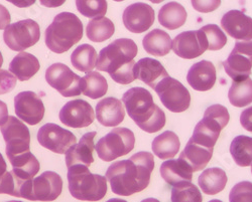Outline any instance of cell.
<instances>
[{
  "label": "cell",
  "instance_id": "c3c4849f",
  "mask_svg": "<svg viewBox=\"0 0 252 202\" xmlns=\"http://www.w3.org/2000/svg\"><path fill=\"white\" fill-rule=\"evenodd\" d=\"M6 172H7V165L3 156L1 155V153H0V186H1V183L4 179Z\"/></svg>",
  "mask_w": 252,
  "mask_h": 202
},
{
  "label": "cell",
  "instance_id": "9f6ffc18",
  "mask_svg": "<svg viewBox=\"0 0 252 202\" xmlns=\"http://www.w3.org/2000/svg\"><path fill=\"white\" fill-rule=\"evenodd\" d=\"M113 1H116V2H120V1H124V0H113Z\"/></svg>",
  "mask_w": 252,
  "mask_h": 202
},
{
  "label": "cell",
  "instance_id": "f6af8a7d",
  "mask_svg": "<svg viewBox=\"0 0 252 202\" xmlns=\"http://www.w3.org/2000/svg\"><path fill=\"white\" fill-rule=\"evenodd\" d=\"M8 109H7V105L0 101V126H2L8 119Z\"/></svg>",
  "mask_w": 252,
  "mask_h": 202
},
{
  "label": "cell",
  "instance_id": "60d3db41",
  "mask_svg": "<svg viewBox=\"0 0 252 202\" xmlns=\"http://www.w3.org/2000/svg\"><path fill=\"white\" fill-rule=\"evenodd\" d=\"M16 86V77L8 71L0 70V95L11 92Z\"/></svg>",
  "mask_w": 252,
  "mask_h": 202
},
{
  "label": "cell",
  "instance_id": "d590c367",
  "mask_svg": "<svg viewBox=\"0 0 252 202\" xmlns=\"http://www.w3.org/2000/svg\"><path fill=\"white\" fill-rule=\"evenodd\" d=\"M84 89L82 94L96 100L104 97L108 90V83L101 74L97 72H89L85 76L82 77Z\"/></svg>",
  "mask_w": 252,
  "mask_h": 202
},
{
  "label": "cell",
  "instance_id": "7a4b0ae2",
  "mask_svg": "<svg viewBox=\"0 0 252 202\" xmlns=\"http://www.w3.org/2000/svg\"><path fill=\"white\" fill-rule=\"evenodd\" d=\"M138 52V48L132 39L119 38L101 50L97 70L106 72L115 83L129 85L135 79L134 57Z\"/></svg>",
  "mask_w": 252,
  "mask_h": 202
},
{
  "label": "cell",
  "instance_id": "4dcf8cb0",
  "mask_svg": "<svg viewBox=\"0 0 252 202\" xmlns=\"http://www.w3.org/2000/svg\"><path fill=\"white\" fill-rule=\"evenodd\" d=\"M14 174L24 180H32L39 171V162L35 156L30 151L9 159Z\"/></svg>",
  "mask_w": 252,
  "mask_h": 202
},
{
  "label": "cell",
  "instance_id": "816d5d0a",
  "mask_svg": "<svg viewBox=\"0 0 252 202\" xmlns=\"http://www.w3.org/2000/svg\"><path fill=\"white\" fill-rule=\"evenodd\" d=\"M149 1H151V2H153V3L158 4V3H160V2L164 1V0H149Z\"/></svg>",
  "mask_w": 252,
  "mask_h": 202
},
{
  "label": "cell",
  "instance_id": "f35d334b",
  "mask_svg": "<svg viewBox=\"0 0 252 202\" xmlns=\"http://www.w3.org/2000/svg\"><path fill=\"white\" fill-rule=\"evenodd\" d=\"M207 39L209 50H222L227 44L226 34L216 25H208L200 28Z\"/></svg>",
  "mask_w": 252,
  "mask_h": 202
},
{
  "label": "cell",
  "instance_id": "f1b7e54d",
  "mask_svg": "<svg viewBox=\"0 0 252 202\" xmlns=\"http://www.w3.org/2000/svg\"><path fill=\"white\" fill-rule=\"evenodd\" d=\"M227 175L221 168L213 167L204 170L199 176L198 183L207 195H215L224 190L227 184Z\"/></svg>",
  "mask_w": 252,
  "mask_h": 202
},
{
  "label": "cell",
  "instance_id": "ba28073f",
  "mask_svg": "<svg viewBox=\"0 0 252 202\" xmlns=\"http://www.w3.org/2000/svg\"><path fill=\"white\" fill-rule=\"evenodd\" d=\"M154 90L162 105L173 113H183L190 107V92L178 79L170 76L161 79Z\"/></svg>",
  "mask_w": 252,
  "mask_h": 202
},
{
  "label": "cell",
  "instance_id": "8fae6325",
  "mask_svg": "<svg viewBox=\"0 0 252 202\" xmlns=\"http://www.w3.org/2000/svg\"><path fill=\"white\" fill-rule=\"evenodd\" d=\"M0 131L6 143L8 159L31 151V133L29 128L13 116H9L6 122L0 126Z\"/></svg>",
  "mask_w": 252,
  "mask_h": 202
},
{
  "label": "cell",
  "instance_id": "3957f363",
  "mask_svg": "<svg viewBox=\"0 0 252 202\" xmlns=\"http://www.w3.org/2000/svg\"><path fill=\"white\" fill-rule=\"evenodd\" d=\"M122 102L128 116L146 133H156L165 125L164 112L155 104L152 94L141 87L125 92Z\"/></svg>",
  "mask_w": 252,
  "mask_h": 202
},
{
  "label": "cell",
  "instance_id": "b9f144b4",
  "mask_svg": "<svg viewBox=\"0 0 252 202\" xmlns=\"http://www.w3.org/2000/svg\"><path fill=\"white\" fill-rule=\"evenodd\" d=\"M195 10L203 13L212 12L221 5V0H191Z\"/></svg>",
  "mask_w": 252,
  "mask_h": 202
},
{
  "label": "cell",
  "instance_id": "44dd1931",
  "mask_svg": "<svg viewBox=\"0 0 252 202\" xmlns=\"http://www.w3.org/2000/svg\"><path fill=\"white\" fill-rule=\"evenodd\" d=\"M159 172L165 182L174 187L184 183H191L193 179V169L180 158L165 161L161 164Z\"/></svg>",
  "mask_w": 252,
  "mask_h": 202
},
{
  "label": "cell",
  "instance_id": "ffe728a7",
  "mask_svg": "<svg viewBox=\"0 0 252 202\" xmlns=\"http://www.w3.org/2000/svg\"><path fill=\"white\" fill-rule=\"evenodd\" d=\"M216 69L208 60H201L193 65L187 75L189 85L198 92L211 90L216 83Z\"/></svg>",
  "mask_w": 252,
  "mask_h": 202
},
{
  "label": "cell",
  "instance_id": "277c9868",
  "mask_svg": "<svg viewBox=\"0 0 252 202\" xmlns=\"http://www.w3.org/2000/svg\"><path fill=\"white\" fill-rule=\"evenodd\" d=\"M83 37V24L71 12H61L46 29L45 40L49 50L55 53L68 51Z\"/></svg>",
  "mask_w": 252,
  "mask_h": 202
},
{
  "label": "cell",
  "instance_id": "db71d44e",
  "mask_svg": "<svg viewBox=\"0 0 252 202\" xmlns=\"http://www.w3.org/2000/svg\"><path fill=\"white\" fill-rule=\"evenodd\" d=\"M209 202H222V201L218 200V199H213V200H210Z\"/></svg>",
  "mask_w": 252,
  "mask_h": 202
},
{
  "label": "cell",
  "instance_id": "52a82bcc",
  "mask_svg": "<svg viewBox=\"0 0 252 202\" xmlns=\"http://www.w3.org/2000/svg\"><path fill=\"white\" fill-rule=\"evenodd\" d=\"M134 144L135 137L131 130L127 128H116L98 141L95 145V150L101 160L105 162H111L131 152Z\"/></svg>",
  "mask_w": 252,
  "mask_h": 202
},
{
  "label": "cell",
  "instance_id": "83f0119b",
  "mask_svg": "<svg viewBox=\"0 0 252 202\" xmlns=\"http://www.w3.org/2000/svg\"><path fill=\"white\" fill-rule=\"evenodd\" d=\"M180 146V139L173 131L161 133L154 139L152 144L154 154L162 160L174 158L178 154Z\"/></svg>",
  "mask_w": 252,
  "mask_h": 202
},
{
  "label": "cell",
  "instance_id": "8d00e7d4",
  "mask_svg": "<svg viewBox=\"0 0 252 202\" xmlns=\"http://www.w3.org/2000/svg\"><path fill=\"white\" fill-rule=\"evenodd\" d=\"M78 11L85 17H102L107 12L106 0H76Z\"/></svg>",
  "mask_w": 252,
  "mask_h": 202
},
{
  "label": "cell",
  "instance_id": "484cf974",
  "mask_svg": "<svg viewBox=\"0 0 252 202\" xmlns=\"http://www.w3.org/2000/svg\"><path fill=\"white\" fill-rule=\"evenodd\" d=\"M38 59L29 52H20L11 60L9 71L22 82L31 79L39 71Z\"/></svg>",
  "mask_w": 252,
  "mask_h": 202
},
{
  "label": "cell",
  "instance_id": "ac0fdd59",
  "mask_svg": "<svg viewBox=\"0 0 252 202\" xmlns=\"http://www.w3.org/2000/svg\"><path fill=\"white\" fill-rule=\"evenodd\" d=\"M222 28L237 42L252 40V18L240 10H230L221 19Z\"/></svg>",
  "mask_w": 252,
  "mask_h": 202
},
{
  "label": "cell",
  "instance_id": "ee69618b",
  "mask_svg": "<svg viewBox=\"0 0 252 202\" xmlns=\"http://www.w3.org/2000/svg\"><path fill=\"white\" fill-rule=\"evenodd\" d=\"M10 13L8 9L0 4V29H5L10 25Z\"/></svg>",
  "mask_w": 252,
  "mask_h": 202
},
{
  "label": "cell",
  "instance_id": "9c48e42d",
  "mask_svg": "<svg viewBox=\"0 0 252 202\" xmlns=\"http://www.w3.org/2000/svg\"><path fill=\"white\" fill-rule=\"evenodd\" d=\"M39 38V25L32 19L20 20L9 25L3 32L5 45L14 51H23L33 47Z\"/></svg>",
  "mask_w": 252,
  "mask_h": 202
},
{
  "label": "cell",
  "instance_id": "74e56055",
  "mask_svg": "<svg viewBox=\"0 0 252 202\" xmlns=\"http://www.w3.org/2000/svg\"><path fill=\"white\" fill-rule=\"evenodd\" d=\"M199 188L192 183H184L172 189V202H202Z\"/></svg>",
  "mask_w": 252,
  "mask_h": 202
},
{
  "label": "cell",
  "instance_id": "5b68a950",
  "mask_svg": "<svg viewBox=\"0 0 252 202\" xmlns=\"http://www.w3.org/2000/svg\"><path fill=\"white\" fill-rule=\"evenodd\" d=\"M68 182L71 195L82 201H99L107 193V179L93 174L88 167L74 165L68 168Z\"/></svg>",
  "mask_w": 252,
  "mask_h": 202
},
{
  "label": "cell",
  "instance_id": "2e32d148",
  "mask_svg": "<svg viewBox=\"0 0 252 202\" xmlns=\"http://www.w3.org/2000/svg\"><path fill=\"white\" fill-rule=\"evenodd\" d=\"M123 25L132 33H142L149 30L155 23V10L149 4L133 3L123 12Z\"/></svg>",
  "mask_w": 252,
  "mask_h": 202
},
{
  "label": "cell",
  "instance_id": "6da1fadb",
  "mask_svg": "<svg viewBox=\"0 0 252 202\" xmlns=\"http://www.w3.org/2000/svg\"><path fill=\"white\" fill-rule=\"evenodd\" d=\"M154 168V155L150 152H138L129 159L111 164L105 177L110 183L113 193L129 196L149 186Z\"/></svg>",
  "mask_w": 252,
  "mask_h": 202
},
{
  "label": "cell",
  "instance_id": "7402d4cb",
  "mask_svg": "<svg viewBox=\"0 0 252 202\" xmlns=\"http://www.w3.org/2000/svg\"><path fill=\"white\" fill-rule=\"evenodd\" d=\"M133 72L135 78L141 80L152 89H155L161 79L169 76V74L158 60L151 57L139 59L135 63Z\"/></svg>",
  "mask_w": 252,
  "mask_h": 202
},
{
  "label": "cell",
  "instance_id": "6f0895ef",
  "mask_svg": "<svg viewBox=\"0 0 252 202\" xmlns=\"http://www.w3.org/2000/svg\"><path fill=\"white\" fill-rule=\"evenodd\" d=\"M251 172H252V166H251Z\"/></svg>",
  "mask_w": 252,
  "mask_h": 202
},
{
  "label": "cell",
  "instance_id": "d6986e66",
  "mask_svg": "<svg viewBox=\"0 0 252 202\" xmlns=\"http://www.w3.org/2000/svg\"><path fill=\"white\" fill-rule=\"evenodd\" d=\"M96 134V132H89L83 135L80 142L66 152V165L68 168L74 165L89 167L94 162L93 151L95 150L94 139Z\"/></svg>",
  "mask_w": 252,
  "mask_h": 202
},
{
  "label": "cell",
  "instance_id": "f546056e",
  "mask_svg": "<svg viewBox=\"0 0 252 202\" xmlns=\"http://www.w3.org/2000/svg\"><path fill=\"white\" fill-rule=\"evenodd\" d=\"M188 17L184 6L178 2H170L163 5L158 12L159 24L171 30H175L183 26Z\"/></svg>",
  "mask_w": 252,
  "mask_h": 202
},
{
  "label": "cell",
  "instance_id": "1f68e13d",
  "mask_svg": "<svg viewBox=\"0 0 252 202\" xmlns=\"http://www.w3.org/2000/svg\"><path fill=\"white\" fill-rule=\"evenodd\" d=\"M230 154L238 166H252V138L244 135L235 137L230 145Z\"/></svg>",
  "mask_w": 252,
  "mask_h": 202
},
{
  "label": "cell",
  "instance_id": "11a10c76",
  "mask_svg": "<svg viewBox=\"0 0 252 202\" xmlns=\"http://www.w3.org/2000/svg\"><path fill=\"white\" fill-rule=\"evenodd\" d=\"M6 202H23V201H16V200H10V201H6Z\"/></svg>",
  "mask_w": 252,
  "mask_h": 202
},
{
  "label": "cell",
  "instance_id": "681fc988",
  "mask_svg": "<svg viewBox=\"0 0 252 202\" xmlns=\"http://www.w3.org/2000/svg\"><path fill=\"white\" fill-rule=\"evenodd\" d=\"M106 202H127V201L123 200V199H119V198H112V199H109Z\"/></svg>",
  "mask_w": 252,
  "mask_h": 202
},
{
  "label": "cell",
  "instance_id": "836d02e7",
  "mask_svg": "<svg viewBox=\"0 0 252 202\" xmlns=\"http://www.w3.org/2000/svg\"><path fill=\"white\" fill-rule=\"evenodd\" d=\"M115 32L114 24L107 17H96L89 22L86 33L87 37L94 43H103L109 39Z\"/></svg>",
  "mask_w": 252,
  "mask_h": 202
},
{
  "label": "cell",
  "instance_id": "d6a6232c",
  "mask_svg": "<svg viewBox=\"0 0 252 202\" xmlns=\"http://www.w3.org/2000/svg\"><path fill=\"white\" fill-rule=\"evenodd\" d=\"M97 51L90 45H81L74 50L71 55V63L73 67L84 73L92 72L97 65Z\"/></svg>",
  "mask_w": 252,
  "mask_h": 202
},
{
  "label": "cell",
  "instance_id": "5bb4252c",
  "mask_svg": "<svg viewBox=\"0 0 252 202\" xmlns=\"http://www.w3.org/2000/svg\"><path fill=\"white\" fill-rule=\"evenodd\" d=\"M172 50L182 58L193 59L199 57L208 50V43L201 29L185 31L175 37Z\"/></svg>",
  "mask_w": 252,
  "mask_h": 202
},
{
  "label": "cell",
  "instance_id": "f5cc1de1",
  "mask_svg": "<svg viewBox=\"0 0 252 202\" xmlns=\"http://www.w3.org/2000/svg\"><path fill=\"white\" fill-rule=\"evenodd\" d=\"M2 65H3V57H2L1 51H0V68L2 67Z\"/></svg>",
  "mask_w": 252,
  "mask_h": 202
},
{
  "label": "cell",
  "instance_id": "603a6c76",
  "mask_svg": "<svg viewBox=\"0 0 252 202\" xmlns=\"http://www.w3.org/2000/svg\"><path fill=\"white\" fill-rule=\"evenodd\" d=\"M96 117L98 122L105 127L118 126L125 117L121 101L113 97L101 100L96 105Z\"/></svg>",
  "mask_w": 252,
  "mask_h": 202
},
{
  "label": "cell",
  "instance_id": "4316f807",
  "mask_svg": "<svg viewBox=\"0 0 252 202\" xmlns=\"http://www.w3.org/2000/svg\"><path fill=\"white\" fill-rule=\"evenodd\" d=\"M173 40L165 31L154 29L143 37L142 46L145 51L155 56H164L172 50Z\"/></svg>",
  "mask_w": 252,
  "mask_h": 202
},
{
  "label": "cell",
  "instance_id": "cb8c5ba5",
  "mask_svg": "<svg viewBox=\"0 0 252 202\" xmlns=\"http://www.w3.org/2000/svg\"><path fill=\"white\" fill-rule=\"evenodd\" d=\"M223 67L226 74L235 82L246 79L251 74L252 56L233 49L223 62Z\"/></svg>",
  "mask_w": 252,
  "mask_h": 202
},
{
  "label": "cell",
  "instance_id": "7bdbcfd3",
  "mask_svg": "<svg viewBox=\"0 0 252 202\" xmlns=\"http://www.w3.org/2000/svg\"><path fill=\"white\" fill-rule=\"evenodd\" d=\"M240 123L242 127L252 133V107L245 109L240 115Z\"/></svg>",
  "mask_w": 252,
  "mask_h": 202
},
{
  "label": "cell",
  "instance_id": "7c38bea8",
  "mask_svg": "<svg viewBox=\"0 0 252 202\" xmlns=\"http://www.w3.org/2000/svg\"><path fill=\"white\" fill-rule=\"evenodd\" d=\"M37 141L46 149L57 153L65 154L77 142L76 136L57 124H45L37 132Z\"/></svg>",
  "mask_w": 252,
  "mask_h": 202
},
{
  "label": "cell",
  "instance_id": "e0dca14e",
  "mask_svg": "<svg viewBox=\"0 0 252 202\" xmlns=\"http://www.w3.org/2000/svg\"><path fill=\"white\" fill-rule=\"evenodd\" d=\"M63 180L54 171H46L32 179V201H54L62 193Z\"/></svg>",
  "mask_w": 252,
  "mask_h": 202
},
{
  "label": "cell",
  "instance_id": "d4e9b609",
  "mask_svg": "<svg viewBox=\"0 0 252 202\" xmlns=\"http://www.w3.org/2000/svg\"><path fill=\"white\" fill-rule=\"evenodd\" d=\"M212 148H206L189 140L185 149L180 154V159L184 160L193 169V172L203 170L213 156Z\"/></svg>",
  "mask_w": 252,
  "mask_h": 202
},
{
  "label": "cell",
  "instance_id": "7dc6e473",
  "mask_svg": "<svg viewBox=\"0 0 252 202\" xmlns=\"http://www.w3.org/2000/svg\"><path fill=\"white\" fill-rule=\"evenodd\" d=\"M7 1L19 8H26L34 4L35 0H7Z\"/></svg>",
  "mask_w": 252,
  "mask_h": 202
},
{
  "label": "cell",
  "instance_id": "f907efd6",
  "mask_svg": "<svg viewBox=\"0 0 252 202\" xmlns=\"http://www.w3.org/2000/svg\"><path fill=\"white\" fill-rule=\"evenodd\" d=\"M141 202H159V201L156 198H146V199L142 200Z\"/></svg>",
  "mask_w": 252,
  "mask_h": 202
},
{
  "label": "cell",
  "instance_id": "e575fe53",
  "mask_svg": "<svg viewBox=\"0 0 252 202\" xmlns=\"http://www.w3.org/2000/svg\"><path fill=\"white\" fill-rule=\"evenodd\" d=\"M231 105L242 108L252 103V79L250 77L243 80H233L228 93Z\"/></svg>",
  "mask_w": 252,
  "mask_h": 202
},
{
  "label": "cell",
  "instance_id": "bcb514c9",
  "mask_svg": "<svg viewBox=\"0 0 252 202\" xmlns=\"http://www.w3.org/2000/svg\"><path fill=\"white\" fill-rule=\"evenodd\" d=\"M66 0H39L40 4L49 8H56L65 3Z\"/></svg>",
  "mask_w": 252,
  "mask_h": 202
},
{
  "label": "cell",
  "instance_id": "30bf717a",
  "mask_svg": "<svg viewBox=\"0 0 252 202\" xmlns=\"http://www.w3.org/2000/svg\"><path fill=\"white\" fill-rule=\"evenodd\" d=\"M46 79L52 88L66 98L77 97L81 95L84 89L82 77L76 75L68 66L61 63L48 68Z\"/></svg>",
  "mask_w": 252,
  "mask_h": 202
},
{
  "label": "cell",
  "instance_id": "4fadbf2b",
  "mask_svg": "<svg viewBox=\"0 0 252 202\" xmlns=\"http://www.w3.org/2000/svg\"><path fill=\"white\" fill-rule=\"evenodd\" d=\"M59 118L65 126L79 129L90 126L95 119V114L88 102L77 99L70 101L61 109Z\"/></svg>",
  "mask_w": 252,
  "mask_h": 202
},
{
  "label": "cell",
  "instance_id": "9a60e30c",
  "mask_svg": "<svg viewBox=\"0 0 252 202\" xmlns=\"http://www.w3.org/2000/svg\"><path fill=\"white\" fill-rule=\"evenodd\" d=\"M16 116L29 125H36L45 116V106L41 99L33 92L27 91L16 95L14 98Z\"/></svg>",
  "mask_w": 252,
  "mask_h": 202
},
{
  "label": "cell",
  "instance_id": "8992f818",
  "mask_svg": "<svg viewBox=\"0 0 252 202\" xmlns=\"http://www.w3.org/2000/svg\"><path fill=\"white\" fill-rule=\"evenodd\" d=\"M229 120L230 115L226 107L222 105L210 106L206 109L203 119L196 125L190 141L206 148L214 149L220 133Z\"/></svg>",
  "mask_w": 252,
  "mask_h": 202
},
{
  "label": "cell",
  "instance_id": "ab89813d",
  "mask_svg": "<svg viewBox=\"0 0 252 202\" xmlns=\"http://www.w3.org/2000/svg\"><path fill=\"white\" fill-rule=\"evenodd\" d=\"M229 202H252V182L237 183L230 191Z\"/></svg>",
  "mask_w": 252,
  "mask_h": 202
}]
</instances>
